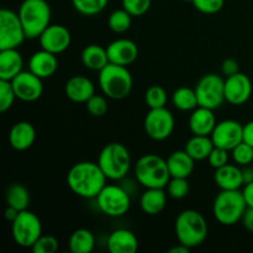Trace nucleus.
Instances as JSON below:
<instances>
[{
  "instance_id": "obj_17",
  "label": "nucleus",
  "mask_w": 253,
  "mask_h": 253,
  "mask_svg": "<svg viewBox=\"0 0 253 253\" xmlns=\"http://www.w3.org/2000/svg\"><path fill=\"white\" fill-rule=\"evenodd\" d=\"M109 63L119 66H130L138 57V47L128 39H119L106 47Z\"/></svg>"
},
{
  "instance_id": "obj_32",
  "label": "nucleus",
  "mask_w": 253,
  "mask_h": 253,
  "mask_svg": "<svg viewBox=\"0 0 253 253\" xmlns=\"http://www.w3.org/2000/svg\"><path fill=\"white\" fill-rule=\"evenodd\" d=\"M131 21H132V16L123 7V9L114 10L111 12L108 20V25L111 31H114L115 34H124L130 29Z\"/></svg>"
},
{
  "instance_id": "obj_5",
  "label": "nucleus",
  "mask_w": 253,
  "mask_h": 253,
  "mask_svg": "<svg viewBox=\"0 0 253 253\" xmlns=\"http://www.w3.org/2000/svg\"><path fill=\"white\" fill-rule=\"evenodd\" d=\"M136 180L145 188H165L170 180L167 160L158 155H145L135 165Z\"/></svg>"
},
{
  "instance_id": "obj_48",
  "label": "nucleus",
  "mask_w": 253,
  "mask_h": 253,
  "mask_svg": "<svg viewBox=\"0 0 253 253\" xmlns=\"http://www.w3.org/2000/svg\"><path fill=\"white\" fill-rule=\"evenodd\" d=\"M242 174H244L245 184L253 182V168L251 167L244 168V169H242Z\"/></svg>"
},
{
  "instance_id": "obj_20",
  "label": "nucleus",
  "mask_w": 253,
  "mask_h": 253,
  "mask_svg": "<svg viewBox=\"0 0 253 253\" xmlns=\"http://www.w3.org/2000/svg\"><path fill=\"white\" fill-rule=\"evenodd\" d=\"M216 124L214 110L204 106L195 108L189 118V128L193 135L210 136Z\"/></svg>"
},
{
  "instance_id": "obj_50",
  "label": "nucleus",
  "mask_w": 253,
  "mask_h": 253,
  "mask_svg": "<svg viewBox=\"0 0 253 253\" xmlns=\"http://www.w3.org/2000/svg\"><path fill=\"white\" fill-rule=\"evenodd\" d=\"M184 1H188V2H193V0H184Z\"/></svg>"
},
{
  "instance_id": "obj_39",
  "label": "nucleus",
  "mask_w": 253,
  "mask_h": 253,
  "mask_svg": "<svg viewBox=\"0 0 253 253\" xmlns=\"http://www.w3.org/2000/svg\"><path fill=\"white\" fill-rule=\"evenodd\" d=\"M85 106L86 110L89 111V114L95 116V118H101V116H104L108 113L109 109L106 99L101 95H96V94H94V95L86 101Z\"/></svg>"
},
{
  "instance_id": "obj_21",
  "label": "nucleus",
  "mask_w": 253,
  "mask_h": 253,
  "mask_svg": "<svg viewBox=\"0 0 253 253\" xmlns=\"http://www.w3.org/2000/svg\"><path fill=\"white\" fill-rule=\"evenodd\" d=\"M36 140V130L29 121H19L9 132V142L16 151H26L34 145Z\"/></svg>"
},
{
  "instance_id": "obj_26",
  "label": "nucleus",
  "mask_w": 253,
  "mask_h": 253,
  "mask_svg": "<svg viewBox=\"0 0 253 253\" xmlns=\"http://www.w3.org/2000/svg\"><path fill=\"white\" fill-rule=\"evenodd\" d=\"M167 204V194L163 188H146L140 198V207L147 215H157Z\"/></svg>"
},
{
  "instance_id": "obj_16",
  "label": "nucleus",
  "mask_w": 253,
  "mask_h": 253,
  "mask_svg": "<svg viewBox=\"0 0 253 253\" xmlns=\"http://www.w3.org/2000/svg\"><path fill=\"white\" fill-rule=\"evenodd\" d=\"M42 49L59 54L69 48L72 42V36L69 30L63 25H49L39 37Z\"/></svg>"
},
{
  "instance_id": "obj_37",
  "label": "nucleus",
  "mask_w": 253,
  "mask_h": 253,
  "mask_svg": "<svg viewBox=\"0 0 253 253\" xmlns=\"http://www.w3.org/2000/svg\"><path fill=\"white\" fill-rule=\"evenodd\" d=\"M231 156L235 163L240 166H247L253 162V147L242 141L236 147L232 148Z\"/></svg>"
},
{
  "instance_id": "obj_18",
  "label": "nucleus",
  "mask_w": 253,
  "mask_h": 253,
  "mask_svg": "<svg viewBox=\"0 0 253 253\" xmlns=\"http://www.w3.org/2000/svg\"><path fill=\"white\" fill-rule=\"evenodd\" d=\"M66 96L73 103L85 104L95 94L93 82L84 76H73L67 81L64 85Z\"/></svg>"
},
{
  "instance_id": "obj_44",
  "label": "nucleus",
  "mask_w": 253,
  "mask_h": 253,
  "mask_svg": "<svg viewBox=\"0 0 253 253\" xmlns=\"http://www.w3.org/2000/svg\"><path fill=\"white\" fill-rule=\"evenodd\" d=\"M241 221L245 229L253 232V208L247 207V209L245 210L244 215H242Z\"/></svg>"
},
{
  "instance_id": "obj_4",
  "label": "nucleus",
  "mask_w": 253,
  "mask_h": 253,
  "mask_svg": "<svg viewBox=\"0 0 253 253\" xmlns=\"http://www.w3.org/2000/svg\"><path fill=\"white\" fill-rule=\"evenodd\" d=\"M17 14L27 39H39L51 25V7L47 0H24Z\"/></svg>"
},
{
  "instance_id": "obj_24",
  "label": "nucleus",
  "mask_w": 253,
  "mask_h": 253,
  "mask_svg": "<svg viewBox=\"0 0 253 253\" xmlns=\"http://www.w3.org/2000/svg\"><path fill=\"white\" fill-rule=\"evenodd\" d=\"M108 249L111 253H135L138 250V240L130 230H115L108 239Z\"/></svg>"
},
{
  "instance_id": "obj_11",
  "label": "nucleus",
  "mask_w": 253,
  "mask_h": 253,
  "mask_svg": "<svg viewBox=\"0 0 253 253\" xmlns=\"http://www.w3.org/2000/svg\"><path fill=\"white\" fill-rule=\"evenodd\" d=\"M26 39L19 14L10 9L0 10V49L17 48Z\"/></svg>"
},
{
  "instance_id": "obj_36",
  "label": "nucleus",
  "mask_w": 253,
  "mask_h": 253,
  "mask_svg": "<svg viewBox=\"0 0 253 253\" xmlns=\"http://www.w3.org/2000/svg\"><path fill=\"white\" fill-rule=\"evenodd\" d=\"M15 99L17 98L12 89L11 82L0 79V113H5L9 110L14 105Z\"/></svg>"
},
{
  "instance_id": "obj_47",
  "label": "nucleus",
  "mask_w": 253,
  "mask_h": 253,
  "mask_svg": "<svg viewBox=\"0 0 253 253\" xmlns=\"http://www.w3.org/2000/svg\"><path fill=\"white\" fill-rule=\"evenodd\" d=\"M19 214H20V211L17 209H15V208L7 207L6 210H5V217H6L7 221H10V222L14 221Z\"/></svg>"
},
{
  "instance_id": "obj_15",
  "label": "nucleus",
  "mask_w": 253,
  "mask_h": 253,
  "mask_svg": "<svg viewBox=\"0 0 253 253\" xmlns=\"http://www.w3.org/2000/svg\"><path fill=\"white\" fill-rule=\"evenodd\" d=\"M252 95V82L245 73L234 74L225 79V99L231 105H242Z\"/></svg>"
},
{
  "instance_id": "obj_38",
  "label": "nucleus",
  "mask_w": 253,
  "mask_h": 253,
  "mask_svg": "<svg viewBox=\"0 0 253 253\" xmlns=\"http://www.w3.org/2000/svg\"><path fill=\"white\" fill-rule=\"evenodd\" d=\"M58 241L51 235H42L32 246L34 253H56L58 251Z\"/></svg>"
},
{
  "instance_id": "obj_41",
  "label": "nucleus",
  "mask_w": 253,
  "mask_h": 253,
  "mask_svg": "<svg viewBox=\"0 0 253 253\" xmlns=\"http://www.w3.org/2000/svg\"><path fill=\"white\" fill-rule=\"evenodd\" d=\"M198 11L203 14H216L224 7L225 0H193L192 2Z\"/></svg>"
},
{
  "instance_id": "obj_46",
  "label": "nucleus",
  "mask_w": 253,
  "mask_h": 253,
  "mask_svg": "<svg viewBox=\"0 0 253 253\" xmlns=\"http://www.w3.org/2000/svg\"><path fill=\"white\" fill-rule=\"evenodd\" d=\"M244 142L253 147V120L244 125Z\"/></svg>"
},
{
  "instance_id": "obj_43",
  "label": "nucleus",
  "mask_w": 253,
  "mask_h": 253,
  "mask_svg": "<svg viewBox=\"0 0 253 253\" xmlns=\"http://www.w3.org/2000/svg\"><path fill=\"white\" fill-rule=\"evenodd\" d=\"M221 72H222V74L226 77L234 76V74L239 73L240 72L239 62L234 58L224 59V62L221 63Z\"/></svg>"
},
{
  "instance_id": "obj_1",
  "label": "nucleus",
  "mask_w": 253,
  "mask_h": 253,
  "mask_svg": "<svg viewBox=\"0 0 253 253\" xmlns=\"http://www.w3.org/2000/svg\"><path fill=\"white\" fill-rule=\"evenodd\" d=\"M106 175L98 163L78 162L68 170L67 184L78 197L84 199H94L106 185Z\"/></svg>"
},
{
  "instance_id": "obj_23",
  "label": "nucleus",
  "mask_w": 253,
  "mask_h": 253,
  "mask_svg": "<svg viewBox=\"0 0 253 253\" xmlns=\"http://www.w3.org/2000/svg\"><path fill=\"white\" fill-rule=\"evenodd\" d=\"M24 68V59L17 48L0 49V79L12 81Z\"/></svg>"
},
{
  "instance_id": "obj_45",
  "label": "nucleus",
  "mask_w": 253,
  "mask_h": 253,
  "mask_svg": "<svg viewBox=\"0 0 253 253\" xmlns=\"http://www.w3.org/2000/svg\"><path fill=\"white\" fill-rule=\"evenodd\" d=\"M242 194H244L245 200H246L247 207L253 208V182L245 184Z\"/></svg>"
},
{
  "instance_id": "obj_6",
  "label": "nucleus",
  "mask_w": 253,
  "mask_h": 253,
  "mask_svg": "<svg viewBox=\"0 0 253 253\" xmlns=\"http://www.w3.org/2000/svg\"><path fill=\"white\" fill-rule=\"evenodd\" d=\"M98 165L108 179L121 180L128 174L131 168L130 152L123 143H108L100 151Z\"/></svg>"
},
{
  "instance_id": "obj_3",
  "label": "nucleus",
  "mask_w": 253,
  "mask_h": 253,
  "mask_svg": "<svg viewBox=\"0 0 253 253\" xmlns=\"http://www.w3.org/2000/svg\"><path fill=\"white\" fill-rule=\"evenodd\" d=\"M99 85L109 99L121 100L130 95L133 79L127 67L109 63L99 72Z\"/></svg>"
},
{
  "instance_id": "obj_33",
  "label": "nucleus",
  "mask_w": 253,
  "mask_h": 253,
  "mask_svg": "<svg viewBox=\"0 0 253 253\" xmlns=\"http://www.w3.org/2000/svg\"><path fill=\"white\" fill-rule=\"evenodd\" d=\"M109 0H72L74 9L85 16H94L103 11Z\"/></svg>"
},
{
  "instance_id": "obj_29",
  "label": "nucleus",
  "mask_w": 253,
  "mask_h": 253,
  "mask_svg": "<svg viewBox=\"0 0 253 253\" xmlns=\"http://www.w3.org/2000/svg\"><path fill=\"white\" fill-rule=\"evenodd\" d=\"M68 247L73 253H90L95 247V237L86 229H78L71 235Z\"/></svg>"
},
{
  "instance_id": "obj_7",
  "label": "nucleus",
  "mask_w": 253,
  "mask_h": 253,
  "mask_svg": "<svg viewBox=\"0 0 253 253\" xmlns=\"http://www.w3.org/2000/svg\"><path fill=\"white\" fill-rule=\"evenodd\" d=\"M247 209L246 200L239 190H221L212 203L214 217L225 226H231L241 221L242 215Z\"/></svg>"
},
{
  "instance_id": "obj_30",
  "label": "nucleus",
  "mask_w": 253,
  "mask_h": 253,
  "mask_svg": "<svg viewBox=\"0 0 253 253\" xmlns=\"http://www.w3.org/2000/svg\"><path fill=\"white\" fill-rule=\"evenodd\" d=\"M5 200H6L7 207L15 208L19 211H24V210H27L30 204V193L26 187L19 183H14L6 189Z\"/></svg>"
},
{
  "instance_id": "obj_9",
  "label": "nucleus",
  "mask_w": 253,
  "mask_h": 253,
  "mask_svg": "<svg viewBox=\"0 0 253 253\" xmlns=\"http://www.w3.org/2000/svg\"><path fill=\"white\" fill-rule=\"evenodd\" d=\"M14 241L24 249H32L35 242L42 236V224L36 214L24 210L11 222Z\"/></svg>"
},
{
  "instance_id": "obj_40",
  "label": "nucleus",
  "mask_w": 253,
  "mask_h": 253,
  "mask_svg": "<svg viewBox=\"0 0 253 253\" xmlns=\"http://www.w3.org/2000/svg\"><path fill=\"white\" fill-rule=\"evenodd\" d=\"M152 0H123V7L131 16H142L150 10Z\"/></svg>"
},
{
  "instance_id": "obj_2",
  "label": "nucleus",
  "mask_w": 253,
  "mask_h": 253,
  "mask_svg": "<svg viewBox=\"0 0 253 253\" xmlns=\"http://www.w3.org/2000/svg\"><path fill=\"white\" fill-rule=\"evenodd\" d=\"M174 231L179 244L190 250L200 246L207 240L209 227L205 217L194 209H187L179 212L174 222Z\"/></svg>"
},
{
  "instance_id": "obj_13",
  "label": "nucleus",
  "mask_w": 253,
  "mask_h": 253,
  "mask_svg": "<svg viewBox=\"0 0 253 253\" xmlns=\"http://www.w3.org/2000/svg\"><path fill=\"white\" fill-rule=\"evenodd\" d=\"M214 146L231 151L244 141V126L236 120H224L216 124L210 135Z\"/></svg>"
},
{
  "instance_id": "obj_12",
  "label": "nucleus",
  "mask_w": 253,
  "mask_h": 253,
  "mask_svg": "<svg viewBox=\"0 0 253 253\" xmlns=\"http://www.w3.org/2000/svg\"><path fill=\"white\" fill-rule=\"evenodd\" d=\"M174 116L168 109H150L143 120V127L150 138L155 141L167 140L174 131Z\"/></svg>"
},
{
  "instance_id": "obj_35",
  "label": "nucleus",
  "mask_w": 253,
  "mask_h": 253,
  "mask_svg": "<svg viewBox=\"0 0 253 253\" xmlns=\"http://www.w3.org/2000/svg\"><path fill=\"white\" fill-rule=\"evenodd\" d=\"M168 195L173 199H183L189 193L188 178H170L167 184Z\"/></svg>"
},
{
  "instance_id": "obj_8",
  "label": "nucleus",
  "mask_w": 253,
  "mask_h": 253,
  "mask_svg": "<svg viewBox=\"0 0 253 253\" xmlns=\"http://www.w3.org/2000/svg\"><path fill=\"white\" fill-rule=\"evenodd\" d=\"M95 199L100 211L106 216L120 217L125 215L131 207L130 193L120 185H105Z\"/></svg>"
},
{
  "instance_id": "obj_19",
  "label": "nucleus",
  "mask_w": 253,
  "mask_h": 253,
  "mask_svg": "<svg viewBox=\"0 0 253 253\" xmlns=\"http://www.w3.org/2000/svg\"><path fill=\"white\" fill-rule=\"evenodd\" d=\"M56 56L57 54L51 53L46 49L35 52L29 61V71L41 79L49 78L58 68V59Z\"/></svg>"
},
{
  "instance_id": "obj_22",
  "label": "nucleus",
  "mask_w": 253,
  "mask_h": 253,
  "mask_svg": "<svg viewBox=\"0 0 253 253\" xmlns=\"http://www.w3.org/2000/svg\"><path fill=\"white\" fill-rule=\"evenodd\" d=\"M214 180L221 190H239L245 185L241 168L229 163L215 169Z\"/></svg>"
},
{
  "instance_id": "obj_14",
  "label": "nucleus",
  "mask_w": 253,
  "mask_h": 253,
  "mask_svg": "<svg viewBox=\"0 0 253 253\" xmlns=\"http://www.w3.org/2000/svg\"><path fill=\"white\" fill-rule=\"evenodd\" d=\"M11 82L12 89L17 99L22 101H36L43 93V83L40 77L30 71H22Z\"/></svg>"
},
{
  "instance_id": "obj_42",
  "label": "nucleus",
  "mask_w": 253,
  "mask_h": 253,
  "mask_svg": "<svg viewBox=\"0 0 253 253\" xmlns=\"http://www.w3.org/2000/svg\"><path fill=\"white\" fill-rule=\"evenodd\" d=\"M229 152L230 151L215 146V147L212 148L210 156L208 157L210 166H211L212 168H215V169H217V168L227 165V163H229Z\"/></svg>"
},
{
  "instance_id": "obj_34",
  "label": "nucleus",
  "mask_w": 253,
  "mask_h": 253,
  "mask_svg": "<svg viewBox=\"0 0 253 253\" xmlns=\"http://www.w3.org/2000/svg\"><path fill=\"white\" fill-rule=\"evenodd\" d=\"M167 100V91L160 85L150 86L145 93V103L150 109L166 108Z\"/></svg>"
},
{
  "instance_id": "obj_10",
  "label": "nucleus",
  "mask_w": 253,
  "mask_h": 253,
  "mask_svg": "<svg viewBox=\"0 0 253 253\" xmlns=\"http://www.w3.org/2000/svg\"><path fill=\"white\" fill-rule=\"evenodd\" d=\"M195 93L198 96L199 106L215 109L220 108L225 99V81L221 76L209 73L203 76L195 85Z\"/></svg>"
},
{
  "instance_id": "obj_28",
  "label": "nucleus",
  "mask_w": 253,
  "mask_h": 253,
  "mask_svg": "<svg viewBox=\"0 0 253 253\" xmlns=\"http://www.w3.org/2000/svg\"><path fill=\"white\" fill-rule=\"evenodd\" d=\"M214 147V142L210 136L194 135L187 141L184 150L194 161H204L208 160Z\"/></svg>"
},
{
  "instance_id": "obj_49",
  "label": "nucleus",
  "mask_w": 253,
  "mask_h": 253,
  "mask_svg": "<svg viewBox=\"0 0 253 253\" xmlns=\"http://www.w3.org/2000/svg\"><path fill=\"white\" fill-rule=\"evenodd\" d=\"M189 252H190L189 247H187L183 244H179L178 246H174L172 247V249L168 250V253H189Z\"/></svg>"
},
{
  "instance_id": "obj_31",
  "label": "nucleus",
  "mask_w": 253,
  "mask_h": 253,
  "mask_svg": "<svg viewBox=\"0 0 253 253\" xmlns=\"http://www.w3.org/2000/svg\"><path fill=\"white\" fill-rule=\"evenodd\" d=\"M172 103L178 110L182 111L194 110L199 106L195 89L188 88V86H180L173 93Z\"/></svg>"
},
{
  "instance_id": "obj_27",
  "label": "nucleus",
  "mask_w": 253,
  "mask_h": 253,
  "mask_svg": "<svg viewBox=\"0 0 253 253\" xmlns=\"http://www.w3.org/2000/svg\"><path fill=\"white\" fill-rule=\"evenodd\" d=\"M82 63L91 71L100 72L106 64H109V57L106 48L99 44H89L82 51Z\"/></svg>"
},
{
  "instance_id": "obj_25",
  "label": "nucleus",
  "mask_w": 253,
  "mask_h": 253,
  "mask_svg": "<svg viewBox=\"0 0 253 253\" xmlns=\"http://www.w3.org/2000/svg\"><path fill=\"white\" fill-rule=\"evenodd\" d=\"M195 161L185 150L174 151L167 158L168 169L172 178H189L194 170Z\"/></svg>"
}]
</instances>
